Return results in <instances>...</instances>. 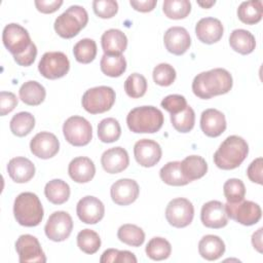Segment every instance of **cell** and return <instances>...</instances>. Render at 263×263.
Masks as SVG:
<instances>
[{
  "instance_id": "1",
  "label": "cell",
  "mask_w": 263,
  "mask_h": 263,
  "mask_svg": "<svg viewBox=\"0 0 263 263\" xmlns=\"http://www.w3.org/2000/svg\"><path fill=\"white\" fill-rule=\"evenodd\" d=\"M232 84L231 74L223 68H216L197 74L192 81V91L196 97L208 100L227 93Z\"/></svg>"
},
{
  "instance_id": "2",
  "label": "cell",
  "mask_w": 263,
  "mask_h": 263,
  "mask_svg": "<svg viewBox=\"0 0 263 263\" xmlns=\"http://www.w3.org/2000/svg\"><path fill=\"white\" fill-rule=\"evenodd\" d=\"M249 153L248 143L238 136L227 137L214 154V162L221 170L238 167Z\"/></svg>"
},
{
  "instance_id": "3",
  "label": "cell",
  "mask_w": 263,
  "mask_h": 263,
  "mask_svg": "<svg viewBox=\"0 0 263 263\" xmlns=\"http://www.w3.org/2000/svg\"><path fill=\"white\" fill-rule=\"evenodd\" d=\"M162 112L153 106H141L130 110L126 116V123L130 132L136 134H153L163 124Z\"/></svg>"
},
{
  "instance_id": "4",
  "label": "cell",
  "mask_w": 263,
  "mask_h": 263,
  "mask_svg": "<svg viewBox=\"0 0 263 263\" xmlns=\"http://www.w3.org/2000/svg\"><path fill=\"white\" fill-rule=\"evenodd\" d=\"M13 215L16 222L26 227H34L43 219V208L39 197L33 192H22L13 203Z\"/></svg>"
},
{
  "instance_id": "5",
  "label": "cell",
  "mask_w": 263,
  "mask_h": 263,
  "mask_svg": "<svg viewBox=\"0 0 263 263\" xmlns=\"http://www.w3.org/2000/svg\"><path fill=\"white\" fill-rule=\"evenodd\" d=\"M88 14L86 10L79 5H72L60 14L53 24L54 31L62 38L70 39L79 34L87 25Z\"/></svg>"
},
{
  "instance_id": "6",
  "label": "cell",
  "mask_w": 263,
  "mask_h": 263,
  "mask_svg": "<svg viewBox=\"0 0 263 263\" xmlns=\"http://www.w3.org/2000/svg\"><path fill=\"white\" fill-rule=\"evenodd\" d=\"M116 95L110 86H96L87 89L82 96V107L90 114H100L109 111L115 103Z\"/></svg>"
},
{
  "instance_id": "7",
  "label": "cell",
  "mask_w": 263,
  "mask_h": 263,
  "mask_svg": "<svg viewBox=\"0 0 263 263\" xmlns=\"http://www.w3.org/2000/svg\"><path fill=\"white\" fill-rule=\"evenodd\" d=\"M63 134L66 141L71 145L85 146L92 138V127L84 117L74 115L64 122Z\"/></svg>"
},
{
  "instance_id": "8",
  "label": "cell",
  "mask_w": 263,
  "mask_h": 263,
  "mask_svg": "<svg viewBox=\"0 0 263 263\" xmlns=\"http://www.w3.org/2000/svg\"><path fill=\"white\" fill-rule=\"evenodd\" d=\"M69 59L62 51L45 52L38 64L40 74L43 77L51 80L64 77L69 72Z\"/></svg>"
},
{
  "instance_id": "9",
  "label": "cell",
  "mask_w": 263,
  "mask_h": 263,
  "mask_svg": "<svg viewBox=\"0 0 263 263\" xmlns=\"http://www.w3.org/2000/svg\"><path fill=\"white\" fill-rule=\"evenodd\" d=\"M2 41L6 49L13 57L24 53L33 43L28 31L21 25L14 23L8 24L4 27Z\"/></svg>"
},
{
  "instance_id": "10",
  "label": "cell",
  "mask_w": 263,
  "mask_h": 263,
  "mask_svg": "<svg viewBox=\"0 0 263 263\" xmlns=\"http://www.w3.org/2000/svg\"><path fill=\"white\" fill-rule=\"evenodd\" d=\"M224 205L228 217L246 226H251L258 223L262 216L260 205L251 200L242 199L241 201L235 203L227 202Z\"/></svg>"
},
{
  "instance_id": "11",
  "label": "cell",
  "mask_w": 263,
  "mask_h": 263,
  "mask_svg": "<svg viewBox=\"0 0 263 263\" xmlns=\"http://www.w3.org/2000/svg\"><path fill=\"white\" fill-rule=\"evenodd\" d=\"M194 217V206L190 200L184 197L172 199L165 209L167 222L177 228L188 226Z\"/></svg>"
},
{
  "instance_id": "12",
  "label": "cell",
  "mask_w": 263,
  "mask_h": 263,
  "mask_svg": "<svg viewBox=\"0 0 263 263\" xmlns=\"http://www.w3.org/2000/svg\"><path fill=\"white\" fill-rule=\"evenodd\" d=\"M73 229V220L71 216L64 211L52 213L44 226L46 236L52 241L66 240Z\"/></svg>"
},
{
  "instance_id": "13",
  "label": "cell",
  "mask_w": 263,
  "mask_h": 263,
  "mask_svg": "<svg viewBox=\"0 0 263 263\" xmlns=\"http://www.w3.org/2000/svg\"><path fill=\"white\" fill-rule=\"evenodd\" d=\"M15 250L21 263L46 262V257L39 240L31 234H23L15 241Z\"/></svg>"
},
{
  "instance_id": "14",
  "label": "cell",
  "mask_w": 263,
  "mask_h": 263,
  "mask_svg": "<svg viewBox=\"0 0 263 263\" xmlns=\"http://www.w3.org/2000/svg\"><path fill=\"white\" fill-rule=\"evenodd\" d=\"M134 155L140 165L151 167L160 160L162 150L157 142L150 139H141L134 146Z\"/></svg>"
},
{
  "instance_id": "15",
  "label": "cell",
  "mask_w": 263,
  "mask_h": 263,
  "mask_svg": "<svg viewBox=\"0 0 263 263\" xmlns=\"http://www.w3.org/2000/svg\"><path fill=\"white\" fill-rule=\"evenodd\" d=\"M30 149L35 156L41 159H48L59 152L60 142L53 134L49 132H41L32 138Z\"/></svg>"
},
{
  "instance_id": "16",
  "label": "cell",
  "mask_w": 263,
  "mask_h": 263,
  "mask_svg": "<svg viewBox=\"0 0 263 263\" xmlns=\"http://www.w3.org/2000/svg\"><path fill=\"white\" fill-rule=\"evenodd\" d=\"M76 213L79 220L83 223L96 224L103 219L105 214V206L99 198L87 195L78 201Z\"/></svg>"
},
{
  "instance_id": "17",
  "label": "cell",
  "mask_w": 263,
  "mask_h": 263,
  "mask_svg": "<svg viewBox=\"0 0 263 263\" xmlns=\"http://www.w3.org/2000/svg\"><path fill=\"white\" fill-rule=\"evenodd\" d=\"M202 224L208 228H223L228 223V216L225 205L219 200H211L205 202L200 212Z\"/></svg>"
},
{
  "instance_id": "18",
  "label": "cell",
  "mask_w": 263,
  "mask_h": 263,
  "mask_svg": "<svg viewBox=\"0 0 263 263\" xmlns=\"http://www.w3.org/2000/svg\"><path fill=\"white\" fill-rule=\"evenodd\" d=\"M140 193L138 183L132 179H120L110 189L112 200L118 205H128L136 201Z\"/></svg>"
},
{
  "instance_id": "19",
  "label": "cell",
  "mask_w": 263,
  "mask_h": 263,
  "mask_svg": "<svg viewBox=\"0 0 263 263\" xmlns=\"http://www.w3.org/2000/svg\"><path fill=\"white\" fill-rule=\"evenodd\" d=\"M164 46L168 52L181 55L184 54L191 45V38L188 31L183 27H171L163 36Z\"/></svg>"
},
{
  "instance_id": "20",
  "label": "cell",
  "mask_w": 263,
  "mask_h": 263,
  "mask_svg": "<svg viewBox=\"0 0 263 263\" xmlns=\"http://www.w3.org/2000/svg\"><path fill=\"white\" fill-rule=\"evenodd\" d=\"M223 32L222 23L215 17H203L195 26V34L198 40L205 44L218 42L222 38Z\"/></svg>"
},
{
  "instance_id": "21",
  "label": "cell",
  "mask_w": 263,
  "mask_h": 263,
  "mask_svg": "<svg viewBox=\"0 0 263 263\" xmlns=\"http://www.w3.org/2000/svg\"><path fill=\"white\" fill-rule=\"evenodd\" d=\"M200 128L208 137H219L226 129L225 115L214 108L204 110L200 116Z\"/></svg>"
},
{
  "instance_id": "22",
  "label": "cell",
  "mask_w": 263,
  "mask_h": 263,
  "mask_svg": "<svg viewBox=\"0 0 263 263\" xmlns=\"http://www.w3.org/2000/svg\"><path fill=\"white\" fill-rule=\"evenodd\" d=\"M103 168L109 174H118L129 164L127 151L122 147H113L106 150L101 157Z\"/></svg>"
},
{
  "instance_id": "23",
  "label": "cell",
  "mask_w": 263,
  "mask_h": 263,
  "mask_svg": "<svg viewBox=\"0 0 263 263\" xmlns=\"http://www.w3.org/2000/svg\"><path fill=\"white\" fill-rule=\"evenodd\" d=\"M68 173L74 182L87 183L95 177L96 166L90 158L79 156L71 160L68 166Z\"/></svg>"
},
{
  "instance_id": "24",
  "label": "cell",
  "mask_w": 263,
  "mask_h": 263,
  "mask_svg": "<svg viewBox=\"0 0 263 263\" xmlns=\"http://www.w3.org/2000/svg\"><path fill=\"white\" fill-rule=\"evenodd\" d=\"M7 172L15 183H26L35 175V165L26 157H13L8 161Z\"/></svg>"
},
{
  "instance_id": "25",
  "label": "cell",
  "mask_w": 263,
  "mask_h": 263,
  "mask_svg": "<svg viewBox=\"0 0 263 263\" xmlns=\"http://www.w3.org/2000/svg\"><path fill=\"white\" fill-rule=\"evenodd\" d=\"M101 44L105 54H121L127 46L125 34L118 29H109L103 33Z\"/></svg>"
},
{
  "instance_id": "26",
  "label": "cell",
  "mask_w": 263,
  "mask_h": 263,
  "mask_svg": "<svg viewBox=\"0 0 263 263\" xmlns=\"http://www.w3.org/2000/svg\"><path fill=\"white\" fill-rule=\"evenodd\" d=\"M199 255L209 261H214L221 258L225 252V243L217 235H204L198 242Z\"/></svg>"
},
{
  "instance_id": "27",
  "label": "cell",
  "mask_w": 263,
  "mask_h": 263,
  "mask_svg": "<svg viewBox=\"0 0 263 263\" xmlns=\"http://www.w3.org/2000/svg\"><path fill=\"white\" fill-rule=\"evenodd\" d=\"M181 172L188 182H192L206 174L208 163L201 156L190 155L181 161Z\"/></svg>"
},
{
  "instance_id": "28",
  "label": "cell",
  "mask_w": 263,
  "mask_h": 263,
  "mask_svg": "<svg viewBox=\"0 0 263 263\" xmlns=\"http://www.w3.org/2000/svg\"><path fill=\"white\" fill-rule=\"evenodd\" d=\"M229 44L234 51L240 54H249L254 51L256 40L251 32L245 29H236L229 36Z\"/></svg>"
},
{
  "instance_id": "29",
  "label": "cell",
  "mask_w": 263,
  "mask_h": 263,
  "mask_svg": "<svg viewBox=\"0 0 263 263\" xmlns=\"http://www.w3.org/2000/svg\"><path fill=\"white\" fill-rule=\"evenodd\" d=\"M20 99L29 106L40 105L46 96V90L43 85L34 80H29L25 82L20 90Z\"/></svg>"
},
{
  "instance_id": "30",
  "label": "cell",
  "mask_w": 263,
  "mask_h": 263,
  "mask_svg": "<svg viewBox=\"0 0 263 263\" xmlns=\"http://www.w3.org/2000/svg\"><path fill=\"white\" fill-rule=\"evenodd\" d=\"M44 194L51 203L62 204L70 197V187L65 181L54 179L46 183L44 187Z\"/></svg>"
},
{
  "instance_id": "31",
  "label": "cell",
  "mask_w": 263,
  "mask_h": 263,
  "mask_svg": "<svg viewBox=\"0 0 263 263\" xmlns=\"http://www.w3.org/2000/svg\"><path fill=\"white\" fill-rule=\"evenodd\" d=\"M263 7L262 1L252 0L242 2L237 8L238 18L247 25H255L262 18Z\"/></svg>"
},
{
  "instance_id": "32",
  "label": "cell",
  "mask_w": 263,
  "mask_h": 263,
  "mask_svg": "<svg viewBox=\"0 0 263 263\" xmlns=\"http://www.w3.org/2000/svg\"><path fill=\"white\" fill-rule=\"evenodd\" d=\"M101 71L109 77H119L126 70V61L122 54H105L100 62Z\"/></svg>"
},
{
  "instance_id": "33",
  "label": "cell",
  "mask_w": 263,
  "mask_h": 263,
  "mask_svg": "<svg viewBox=\"0 0 263 263\" xmlns=\"http://www.w3.org/2000/svg\"><path fill=\"white\" fill-rule=\"evenodd\" d=\"M160 179L171 186H184L189 182L181 172V161H170L159 171Z\"/></svg>"
},
{
  "instance_id": "34",
  "label": "cell",
  "mask_w": 263,
  "mask_h": 263,
  "mask_svg": "<svg viewBox=\"0 0 263 263\" xmlns=\"http://www.w3.org/2000/svg\"><path fill=\"white\" fill-rule=\"evenodd\" d=\"M121 127L117 119L108 117L100 121L98 125V137L103 143H113L120 138Z\"/></svg>"
},
{
  "instance_id": "35",
  "label": "cell",
  "mask_w": 263,
  "mask_h": 263,
  "mask_svg": "<svg viewBox=\"0 0 263 263\" xmlns=\"http://www.w3.org/2000/svg\"><path fill=\"white\" fill-rule=\"evenodd\" d=\"M11 133L16 137L29 135L35 126V118L30 112H20L13 115L9 123Z\"/></svg>"
},
{
  "instance_id": "36",
  "label": "cell",
  "mask_w": 263,
  "mask_h": 263,
  "mask_svg": "<svg viewBox=\"0 0 263 263\" xmlns=\"http://www.w3.org/2000/svg\"><path fill=\"white\" fill-rule=\"evenodd\" d=\"M145 251L147 257L155 261H160L170 257L172 253V246L165 238L156 236L148 241Z\"/></svg>"
},
{
  "instance_id": "37",
  "label": "cell",
  "mask_w": 263,
  "mask_h": 263,
  "mask_svg": "<svg viewBox=\"0 0 263 263\" xmlns=\"http://www.w3.org/2000/svg\"><path fill=\"white\" fill-rule=\"evenodd\" d=\"M117 237L127 246L140 247L145 240V232L135 224H124L119 227Z\"/></svg>"
},
{
  "instance_id": "38",
  "label": "cell",
  "mask_w": 263,
  "mask_h": 263,
  "mask_svg": "<svg viewBox=\"0 0 263 263\" xmlns=\"http://www.w3.org/2000/svg\"><path fill=\"white\" fill-rule=\"evenodd\" d=\"M73 53L78 63L88 64L92 62L97 55V43L90 38L81 39L74 45Z\"/></svg>"
},
{
  "instance_id": "39",
  "label": "cell",
  "mask_w": 263,
  "mask_h": 263,
  "mask_svg": "<svg viewBox=\"0 0 263 263\" xmlns=\"http://www.w3.org/2000/svg\"><path fill=\"white\" fill-rule=\"evenodd\" d=\"M77 246L85 254H95L101 248L99 234L91 229H83L77 234Z\"/></svg>"
},
{
  "instance_id": "40",
  "label": "cell",
  "mask_w": 263,
  "mask_h": 263,
  "mask_svg": "<svg viewBox=\"0 0 263 263\" xmlns=\"http://www.w3.org/2000/svg\"><path fill=\"white\" fill-rule=\"evenodd\" d=\"M162 11L168 18H185L191 11V3L188 0H164Z\"/></svg>"
},
{
  "instance_id": "41",
  "label": "cell",
  "mask_w": 263,
  "mask_h": 263,
  "mask_svg": "<svg viewBox=\"0 0 263 263\" xmlns=\"http://www.w3.org/2000/svg\"><path fill=\"white\" fill-rule=\"evenodd\" d=\"M171 122L174 128L180 133H189L195 123V114L193 109L187 105V107L176 114H171Z\"/></svg>"
},
{
  "instance_id": "42",
  "label": "cell",
  "mask_w": 263,
  "mask_h": 263,
  "mask_svg": "<svg viewBox=\"0 0 263 263\" xmlns=\"http://www.w3.org/2000/svg\"><path fill=\"white\" fill-rule=\"evenodd\" d=\"M124 90L129 98L138 99L143 97L147 90V80L139 73L130 74L124 81Z\"/></svg>"
},
{
  "instance_id": "43",
  "label": "cell",
  "mask_w": 263,
  "mask_h": 263,
  "mask_svg": "<svg viewBox=\"0 0 263 263\" xmlns=\"http://www.w3.org/2000/svg\"><path fill=\"white\" fill-rule=\"evenodd\" d=\"M224 196L227 202L235 203L241 201L246 195V186L239 179H229L224 183L223 186Z\"/></svg>"
},
{
  "instance_id": "44",
  "label": "cell",
  "mask_w": 263,
  "mask_h": 263,
  "mask_svg": "<svg viewBox=\"0 0 263 263\" xmlns=\"http://www.w3.org/2000/svg\"><path fill=\"white\" fill-rule=\"evenodd\" d=\"M153 80L160 86H170L176 79V70L166 63H161L153 69Z\"/></svg>"
},
{
  "instance_id": "45",
  "label": "cell",
  "mask_w": 263,
  "mask_h": 263,
  "mask_svg": "<svg viewBox=\"0 0 263 263\" xmlns=\"http://www.w3.org/2000/svg\"><path fill=\"white\" fill-rule=\"evenodd\" d=\"M101 263H137L136 256L129 251H119L116 249L106 250L100 259Z\"/></svg>"
},
{
  "instance_id": "46",
  "label": "cell",
  "mask_w": 263,
  "mask_h": 263,
  "mask_svg": "<svg viewBox=\"0 0 263 263\" xmlns=\"http://www.w3.org/2000/svg\"><path fill=\"white\" fill-rule=\"evenodd\" d=\"M92 9L96 15L101 18H110L118 11V3L114 0H95Z\"/></svg>"
},
{
  "instance_id": "47",
  "label": "cell",
  "mask_w": 263,
  "mask_h": 263,
  "mask_svg": "<svg viewBox=\"0 0 263 263\" xmlns=\"http://www.w3.org/2000/svg\"><path fill=\"white\" fill-rule=\"evenodd\" d=\"M161 107L171 114H176L187 107V101L181 95H170L161 101Z\"/></svg>"
},
{
  "instance_id": "48",
  "label": "cell",
  "mask_w": 263,
  "mask_h": 263,
  "mask_svg": "<svg viewBox=\"0 0 263 263\" xmlns=\"http://www.w3.org/2000/svg\"><path fill=\"white\" fill-rule=\"evenodd\" d=\"M18 100L13 92L1 91L0 92V114L4 116L11 112L17 105Z\"/></svg>"
},
{
  "instance_id": "49",
  "label": "cell",
  "mask_w": 263,
  "mask_h": 263,
  "mask_svg": "<svg viewBox=\"0 0 263 263\" xmlns=\"http://www.w3.org/2000/svg\"><path fill=\"white\" fill-rule=\"evenodd\" d=\"M262 166H263V159L262 157H258L251 162L247 170L248 178L259 185H262Z\"/></svg>"
},
{
  "instance_id": "50",
  "label": "cell",
  "mask_w": 263,
  "mask_h": 263,
  "mask_svg": "<svg viewBox=\"0 0 263 263\" xmlns=\"http://www.w3.org/2000/svg\"><path fill=\"white\" fill-rule=\"evenodd\" d=\"M36 55H37V47L34 43H32L24 53L20 55H15L13 57V59L17 65L23 67H28L34 63Z\"/></svg>"
},
{
  "instance_id": "51",
  "label": "cell",
  "mask_w": 263,
  "mask_h": 263,
  "mask_svg": "<svg viewBox=\"0 0 263 263\" xmlns=\"http://www.w3.org/2000/svg\"><path fill=\"white\" fill-rule=\"evenodd\" d=\"M63 4L62 0H36L35 6L42 13H52Z\"/></svg>"
},
{
  "instance_id": "52",
  "label": "cell",
  "mask_w": 263,
  "mask_h": 263,
  "mask_svg": "<svg viewBox=\"0 0 263 263\" xmlns=\"http://www.w3.org/2000/svg\"><path fill=\"white\" fill-rule=\"evenodd\" d=\"M129 4L133 8L140 12H149L154 9L157 4L156 0H130Z\"/></svg>"
},
{
  "instance_id": "53",
  "label": "cell",
  "mask_w": 263,
  "mask_h": 263,
  "mask_svg": "<svg viewBox=\"0 0 263 263\" xmlns=\"http://www.w3.org/2000/svg\"><path fill=\"white\" fill-rule=\"evenodd\" d=\"M262 228H259L256 232L252 235V243L253 247L259 252L262 253Z\"/></svg>"
},
{
  "instance_id": "54",
  "label": "cell",
  "mask_w": 263,
  "mask_h": 263,
  "mask_svg": "<svg viewBox=\"0 0 263 263\" xmlns=\"http://www.w3.org/2000/svg\"><path fill=\"white\" fill-rule=\"evenodd\" d=\"M215 3H216L215 0H214V1H205V2H203V1H197V4H198L199 6H201V7H203V8H210V7L213 6Z\"/></svg>"
}]
</instances>
